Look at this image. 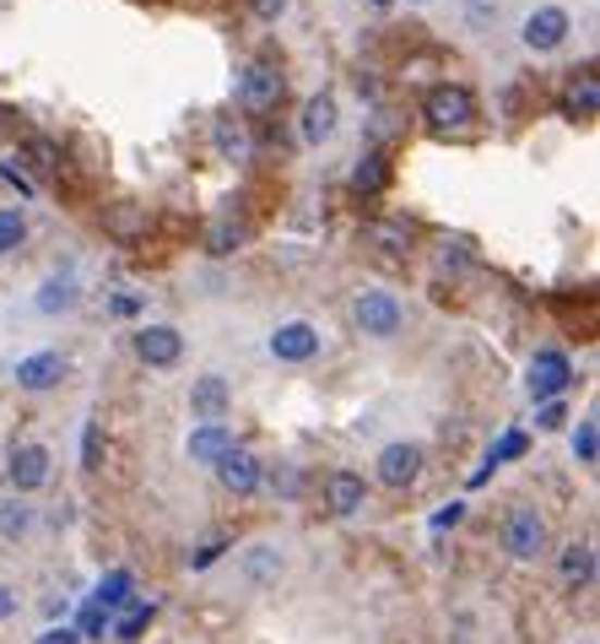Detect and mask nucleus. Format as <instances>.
Segmentation results:
<instances>
[{"label": "nucleus", "mask_w": 600, "mask_h": 644, "mask_svg": "<svg viewBox=\"0 0 600 644\" xmlns=\"http://www.w3.org/2000/svg\"><path fill=\"white\" fill-rule=\"evenodd\" d=\"M547 547H552L547 514L530 509V503H514L509 520H503V552H509L514 563H536V558H547Z\"/></svg>", "instance_id": "nucleus-1"}, {"label": "nucleus", "mask_w": 600, "mask_h": 644, "mask_svg": "<svg viewBox=\"0 0 600 644\" xmlns=\"http://www.w3.org/2000/svg\"><path fill=\"white\" fill-rule=\"evenodd\" d=\"M352 320H357L363 336L390 341V336H401V325H406V304H401L390 288H363V293L352 299Z\"/></svg>", "instance_id": "nucleus-2"}, {"label": "nucleus", "mask_w": 600, "mask_h": 644, "mask_svg": "<svg viewBox=\"0 0 600 644\" xmlns=\"http://www.w3.org/2000/svg\"><path fill=\"white\" fill-rule=\"evenodd\" d=\"M423 120H428L433 131H465V125L476 120V93L460 87V82H439V87H428V98H423Z\"/></svg>", "instance_id": "nucleus-3"}, {"label": "nucleus", "mask_w": 600, "mask_h": 644, "mask_svg": "<svg viewBox=\"0 0 600 644\" xmlns=\"http://www.w3.org/2000/svg\"><path fill=\"white\" fill-rule=\"evenodd\" d=\"M287 98V76L271 65V60H255L244 76H238V109L244 114H277Z\"/></svg>", "instance_id": "nucleus-4"}, {"label": "nucleus", "mask_w": 600, "mask_h": 644, "mask_svg": "<svg viewBox=\"0 0 600 644\" xmlns=\"http://www.w3.org/2000/svg\"><path fill=\"white\" fill-rule=\"evenodd\" d=\"M568 385H574V363H568V352H558V347H541V352L530 357V374H525V390H530V401H536V406H547V401H558Z\"/></svg>", "instance_id": "nucleus-5"}, {"label": "nucleus", "mask_w": 600, "mask_h": 644, "mask_svg": "<svg viewBox=\"0 0 600 644\" xmlns=\"http://www.w3.org/2000/svg\"><path fill=\"white\" fill-rule=\"evenodd\" d=\"M568 33H574V16H568L563 5H541V11H530L525 27H519V38H525L530 54H552V49H563Z\"/></svg>", "instance_id": "nucleus-6"}, {"label": "nucleus", "mask_w": 600, "mask_h": 644, "mask_svg": "<svg viewBox=\"0 0 600 644\" xmlns=\"http://www.w3.org/2000/svg\"><path fill=\"white\" fill-rule=\"evenodd\" d=\"M5 477H11V487H16V498L49 487V477H54V455H49V445H16Z\"/></svg>", "instance_id": "nucleus-7"}, {"label": "nucleus", "mask_w": 600, "mask_h": 644, "mask_svg": "<svg viewBox=\"0 0 600 644\" xmlns=\"http://www.w3.org/2000/svg\"><path fill=\"white\" fill-rule=\"evenodd\" d=\"M266 347H271V357H277V363H293V368H298V363H314V357H319V347H325V341H319V325L282 320L277 330H271V341H266Z\"/></svg>", "instance_id": "nucleus-8"}, {"label": "nucleus", "mask_w": 600, "mask_h": 644, "mask_svg": "<svg viewBox=\"0 0 600 644\" xmlns=\"http://www.w3.org/2000/svg\"><path fill=\"white\" fill-rule=\"evenodd\" d=\"M423 461H428V455H423V445L395 439V445H384V450H379V461H374V466H379V483L401 493V487H412L417 477H423Z\"/></svg>", "instance_id": "nucleus-9"}, {"label": "nucleus", "mask_w": 600, "mask_h": 644, "mask_svg": "<svg viewBox=\"0 0 600 644\" xmlns=\"http://www.w3.org/2000/svg\"><path fill=\"white\" fill-rule=\"evenodd\" d=\"M65 374H71L65 352H27V357H16V385L27 396H44V390L65 385Z\"/></svg>", "instance_id": "nucleus-10"}, {"label": "nucleus", "mask_w": 600, "mask_h": 644, "mask_svg": "<svg viewBox=\"0 0 600 644\" xmlns=\"http://www.w3.org/2000/svg\"><path fill=\"white\" fill-rule=\"evenodd\" d=\"M217 477H222L228 493L249 498V493H260V487H266V461H260V455H249L244 445H233V450L217 461Z\"/></svg>", "instance_id": "nucleus-11"}, {"label": "nucleus", "mask_w": 600, "mask_h": 644, "mask_svg": "<svg viewBox=\"0 0 600 644\" xmlns=\"http://www.w3.org/2000/svg\"><path fill=\"white\" fill-rule=\"evenodd\" d=\"M136 357H142L147 368H173V363L184 357L179 325H142V330H136Z\"/></svg>", "instance_id": "nucleus-12"}, {"label": "nucleus", "mask_w": 600, "mask_h": 644, "mask_svg": "<svg viewBox=\"0 0 600 644\" xmlns=\"http://www.w3.org/2000/svg\"><path fill=\"white\" fill-rule=\"evenodd\" d=\"M189 412H195L200 423H222V417L233 412V385H228L222 374L189 379Z\"/></svg>", "instance_id": "nucleus-13"}, {"label": "nucleus", "mask_w": 600, "mask_h": 644, "mask_svg": "<svg viewBox=\"0 0 600 644\" xmlns=\"http://www.w3.org/2000/svg\"><path fill=\"white\" fill-rule=\"evenodd\" d=\"M233 445H238V439H233V428H228V423H195V428H189V439H184V455H189L195 466H217Z\"/></svg>", "instance_id": "nucleus-14"}, {"label": "nucleus", "mask_w": 600, "mask_h": 644, "mask_svg": "<svg viewBox=\"0 0 600 644\" xmlns=\"http://www.w3.org/2000/svg\"><path fill=\"white\" fill-rule=\"evenodd\" d=\"M363 239H368L379 255H412V244H417V228H412L406 217H374V222L363 228Z\"/></svg>", "instance_id": "nucleus-15"}, {"label": "nucleus", "mask_w": 600, "mask_h": 644, "mask_svg": "<svg viewBox=\"0 0 600 644\" xmlns=\"http://www.w3.org/2000/svg\"><path fill=\"white\" fill-rule=\"evenodd\" d=\"M335 125H341V114H335V98L330 93H319V98H308L298 114V136L308 147H319V142H330L335 136Z\"/></svg>", "instance_id": "nucleus-16"}, {"label": "nucleus", "mask_w": 600, "mask_h": 644, "mask_svg": "<svg viewBox=\"0 0 600 644\" xmlns=\"http://www.w3.org/2000/svg\"><path fill=\"white\" fill-rule=\"evenodd\" d=\"M368 503V483L357 472H330L325 477V509L330 514H357Z\"/></svg>", "instance_id": "nucleus-17"}, {"label": "nucleus", "mask_w": 600, "mask_h": 644, "mask_svg": "<svg viewBox=\"0 0 600 644\" xmlns=\"http://www.w3.org/2000/svg\"><path fill=\"white\" fill-rule=\"evenodd\" d=\"M76 304H82V293H76V282H71V277H44V288L33 293V309H38V315H49V320H54V315H71Z\"/></svg>", "instance_id": "nucleus-18"}, {"label": "nucleus", "mask_w": 600, "mask_h": 644, "mask_svg": "<svg viewBox=\"0 0 600 644\" xmlns=\"http://www.w3.org/2000/svg\"><path fill=\"white\" fill-rule=\"evenodd\" d=\"M563 114H568V120H596L600 114V82L590 71H585V76L574 71V82H568V93H563Z\"/></svg>", "instance_id": "nucleus-19"}, {"label": "nucleus", "mask_w": 600, "mask_h": 644, "mask_svg": "<svg viewBox=\"0 0 600 644\" xmlns=\"http://www.w3.org/2000/svg\"><path fill=\"white\" fill-rule=\"evenodd\" d=\"M384 184H390V158H384L379 147H368V153L357 158V168H352V195L368 201V195H379Z\"/></svg>", "instance_id": "nucleus-20"}, {"label": "nucleus", "mask_w": 600, "mask_h": 644, "mask_svg": "<svg viewBox=\"0 0 600 644\" xmlns=\"http://www.w3.org/2000/svg\"><path fill=\"white\" fill-rule=\"evenodd\" d=\"M103 233H114L120 244H136V239L147 233V206H131V201L109 206V211H103Z\"/></svg>", "instance_id": "nucleus-21"}, {"label": "nucleus", "mask_w": 600, "mask_h": 644, "mask_svg": "<svg viewBox=\"0 0 600 644\" xmlns=\"http://www.w3.org/2000/svg\"><path fill=\"white\" fill-rule=\"evenodd\" d=\"M131 602H136V580H131L125 569L103 574L98 591H93V607H103V612H120V607H131Z\"/></svg>", "instance_id": "nucleus-22"}, {"label": "nucleus", "mask_w": 600, "mask_h": 644, "mask_svg": "<svg viewBox=\"0 0 600 644\" xmlns=\"http://www.w3.org/2000/svg\"><path fill=\"white\" fill-rule=\"evenodd\" d=\"M151 612H157L151 602H131V607H125V612H120V618L109 623V634H114L120 644H136V640H142V634L151 629Z\"/></svg>", "instance_id": "nucleus-23"}, {"label": "nucleus", "mask_w": 600, "mask_h": 644, "mask_svg": "<svg viewBox=\"0 0 600 644\" xmlns=\"http://www.w3.org/2000/svg\"><path fill=\"white\" fill-rule=\"evenodd\" d=\"M563 580H568V585H590V580H596V547H590V542L563 547Z\"/></svg>", "instance_id": "nucleus-24"}, {"label": "nucleus", "mask_w": 600, "mask_h": 644, "mask_svg": "<svg viewBox=\"0 0 600 644\" xmlns=\"http://www.w3.org/2000/svg\"><path fill=\"white\" fill-rule=\"evenodd\" d=\"M27 531H33V503L11 493V498L0 503V536H5V542H22Z\"/></svg>", "instance_id": "nucleus-25"}, {"label": "nucleus", "mask_w": 600, "mask_h": 644, "mask_svg": "<svg viewBox=\"0 0 600 644\" xmlns=\"http://www.w3.org/2000/svg\"><path fill=\"white\" fill-rule=\"evenodd\" d=\"M244 569H249V580H255V585H271V580L282 574V552L260 542V547H249V552H244Z\"/></svg>", "instance_id": "nucleus-26"}, {"label": "nucleus", "mask_w": 600, "mask_h": 644, "mask_svg": "<svg viewBox=\"0 0 600 644\" xmlns=\"http://www.w3.org/2000/svg\"><path fill=\"white\" fill-rule=\"evenodd\" d=\"M22 239H27V217H22V206H0V255H16Z\"/></svg>", "instance_id": "nucleus-27"}, {"label": "nucleus", "mask_w": 600, "mask_h": 644, "mask_svg": "<svg viewBox=\"0 0 600 644\" xmlns=\"http://www.w3.org/2000/svg\"><path fill=\"white\" fill-rule=\"evenodd\" d=\"M22 158L33 162V168H38V173H60V147H54V142H49V136H33V142H27V147H22Z\"/></svg>", "instance_id": "nucleus-28"}, {"label": "nucleus", "mask_w": 600, "mask_h": 644, "mask_svg": "<svg viewBox=\"0 0 600 644\" xmlns=\"http://www.w3.org/2000/svg\"><path fill=\"white\" fill-rule=\"evenodd\" d=\"M574 455H579V466H596V461H600L596 417H579V428H574Z\"/></svg>", "instance_id": "nucleus-29"}, {"label": "nucleus", "mask_w": 600, "mask_h": 644, "mask_svg": "<svg viewBox=\"0 0 600 644\" xmlns=\"http://www.w3.org/2000/svg\"><path fill=\"white\" fill-rule=\"evenodd\" d=\"M109 623H114V618H109L103 607H93V602H87V607L76 612V640H103V634H109Z\"/></svg>", "instance_id": "nucleus-30"}, {"label": "nucleus", "mask_w": 600, "mask_h": 644, "mask_svg": "<svg viewBox=\"0 0 600 644\" xmlns=\"http://www.w3.org/2000/svg\"><path fill=\"white\" fill-rule=\"evenodd\" d=\"M519 455H525V434H503V439L487 450V461H481V466H487V472H498L503 461H519Z\"/></svg>", "instance_id": "nucleus-31"}, {"label": "nucleus", "mask_w": 600, "mask_h": 644, "mask_svg": "<svg viewBox=\"0 0 600 644\" xmlns=\"http://www.w3.org/2000/svg\"><path fill=\"white\" fill-rule=\"evenodd\" d=\"M238 239H244V233H238L233 222H217V228H211V239H206V250H211V255H233V250H238Z\"/></svg>", "instance_id": "nucleus-32"}, {"label": "nucleus", "mask_w": 600, "mask_h": 644, "mask_svg": "<svg viewBox=\"0 0 600 644\" xmlns=\"http://www.w3.org/2000/svg\"><path fill=\"white\" fill-rule=\"evenodd\" d=\"M222 552H228V542H222V536H211V542H200V547L189 552V569H195V574H206V569L222 558Z\"/></svg>", "instance_id": "nucleus-33"}, {"label": "nucleus", "mask_w": 600, "mask_h": 644, "mask_svg": "<svg viewBox=\"0 0 600 644\" xmlns=\"http://www.w3.org/2000/svg\"><path fill=\"white\" fill-rule=\"evenodd\" d=\"M563 423H568V406H563V401H547V406H536V428H541V434H558Z\"/></svg>", "instance_id": "nucleus-34"}, {"label": "nucleus", "mask_w": 600, "mask_h": 644, "mask_svg": "<svg viewBox=\"0 0 600 644\" xmlns=\"http://www.w3.org/2000/svg\"><path fill=\"white\" fill-rule=\"evenodd\" d=\"M217 147H222V153H233V158H249V142H244V136H238V125H228V120L217 125Z\"/></svg>", "instance_id": "nucleus-35"}, {"label": "nucleus", "mask_w": 600, "mask_h": 644, "mask_svg": "<svg viewBox=\"0 0 600 644\" xmlns=\"http://www.w3.org/2000/svg\"><path fill=\"white\" fill-rule=\"evenodd\" d=\"M460 520H465V503H444V509L433 514V531H454Z\"/></svg>", "instance_id": "nucleus-36"}, {"label": "nucleus", "mask_w": 600, "mask_h": 644, "mask_svg": "<svg viewBox=\"0 0 600 644\" xmlns=\"http://www.w3.org/2000/svg\"><path fill=\"white\" fill-rule=\"evenodd\" d=\"M0 173H5V179H11V184H16L22 195H33V179L22 173V162H16V158H5V162H0Z\"/></svg>", "instance_id": "nucleus-37"}, {"label": "nucleus", "mask_w": 600, "mask_h": 644, "mask_svg": "<svg viewBox=\"0 0 600 644\" xmlns=\"http://www.w3.org/2000/svg\"><path fill=\"white\" fill-rule=\"evenodd\" d=\"M82 466H87V472L98 466V428H93V423H87V434H82Z\"/></svg>", "instance_id": "nucleus-38"}, {"label": "nucleus", "mask_w": 600, "mask_h": 644, "mask_svg": "<svg viewBox=\"0 0 600 644\" xmlns=\"http://www.w3.org/2000/svg\"><path fill=\"white\" fill-rule=\"evenodd\" d=\"M249 11H255L260 22H277V16L287 11V0H249Z\"/></svg>", "instance_id": "nucleus-39"}, {"label": "nucleus", "mask_w": 600, "mask_h": 644, "mask_svg": "<svg viewBox=\"0 0 600 644\" xmlns=\"http://www.w3.org/2000/svg\"><path fill=\"white\" fill-rule=\"evenodd\" d=\"M16 607H22V596L0 580V623H11V618H16Z\"/></svg>", "instance_id": "nucleus-40"}, {"label": "nucleus", "mask_w": 600, "mask_h": 644, "mask_svg": "<svg viewBox=\"0 0 600 644\" xmlns=\"http://www.w3.org/2000/svg\"><path fill=\"white\" fill-rule=\"evenodd\" d=\"M271 483H277V493H287V498H293V493H303V477L293 472V466H282V472H277Z\"/></svg>", "instance_id": "nucleus-41"}, {"label": "nucleus", "mask_w": 600, "mask_h": 644, "mask_svg": "<svg viewBox=\"0 0 600 644\" xmlns=\"http://www.w3.org/2000/svg\"><path fill=\"white\" fill-rule=\"evenodd\" d=\"M38 644H82V640H76V629H71V623H60V629H44Z\"/></svg>", "instance_id": "nucleus-42"}, {"label": "nucleus", "mask_w": 600, "mask_h": 644, "mask_svg": "<svg viewBox=\"0 0 600 644\" xmlns=\"http://www.w3.org/2000/svg\"><path fill=\"white\" fill-rule=\"evenodd\" d=\"M374 5H390V0H374Z\"/></svg>", "instance_id": "nucleus-43"}]
</instances>
